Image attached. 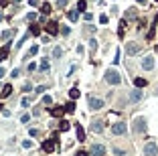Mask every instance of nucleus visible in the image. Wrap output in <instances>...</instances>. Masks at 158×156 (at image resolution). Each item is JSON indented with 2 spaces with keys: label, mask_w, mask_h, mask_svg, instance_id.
I'll return each mask as SVG.
<instances>
[{
  "label": "nucleus",
  "mask_w": 158,
  "mask_h": 156,
  "mask_svg": "<svg viewBox=\"0 0 158 156\" xmlns=\"http://www.w3.org/2000/svg\"><path fill=\"white\" fill-rule=\"evenodd\" d=\"M105 81L111 83V85H118V83L122 81V77H120V73H118V71H114V69H108V71H105Z\"/></svg>",
  "instance_id": "obj_1"
},
{
  "label": "nucleus",
  "mask_w": 158,
  "mask_h": 156,
  "mask_svg": "<svg viewBox=\"0 0 158 156\" xmlns=\"http://www.w3.org/2000/svg\"><path fill=\"white\" fill-rule=\"evenodd\" d=\"M144 156H158V146L156 142H148L144 146Z\"/></svg>",
  "instance_id": "obj_2"
},
{
  "label": "nucleus",
  "mask_w": 158,
  "mask_h": 156,
  "mask_svg": "<svg viewBox=\"0 0 158 156\" xmlns=\"http://www.w3.org/2000/svg\"><path fill=\"white\" fill-rule=\"evenodd\" d=\"M126 130H128V126H126L124 122H118V124H114V126H111V134L122 136V134H126Z\"/></svg>",
  "instance_id": "obj_3"
},
{
  "label": "nucleus",
  "mask_w": 158,
  "mask_h": 156,
  "mask_svg": "<svg viewBox=\"0 0 158 156\" xmlns=\"http://www.w3.org/2000/svg\"><path fill=\"white\" fill-rule=\"evenodd\" d=\"M132 128H134V132H136V134H142V132L146 130V122L142 120V118H136V122H134V126H132Z\"/></svg>",
  "instance_id": "obj_4"
},
{
  "label": "nucleus",
  "mask_w": 158,
  "mask_h": 156,
  "mask_svg": "<svg viewBox=\"0 0 158 156\" xmlns=\"http://www.w3.org/2000/svg\"><path fill=\"white\" fill-rule=\"evenodd\" d=\"M89 108L93 109V112L102 109L103 108V99H99V97H89Z\"/></svg>",
  "instance_id": "obj_5"
},
{
  "label": "nucleus",
  "mask_w": 158,
  "mask_h": 156,
  "mask_svg": "<svg viewBox=\"0 0 158 156\" xmlns=\"http://www.w3.org/2000/svg\"><path fill=\"white\" fill-rule=\"evenodd\" d=\"M142 97H144V91H140V89H138V87L134 89V91H130V102H132V103L140 102Z\"/></svg>",
  "instance_id": "obj_6"
},
{
  "label": "nucleus",
  "mask_w": 158,
  "mask_h": 156,
  "mask_svg": "<svg viewBox=\"0 0 158 156\" xmlns=\"http://www.w3.org/2000/svg\"><path fill=\"white\" fill-rule=\"evenodd\" d=\"M140 49H142V45H138V43H128L126 53L128 55H136V53H140Z\"/></svg>",
  "instance_id": "obj_7"
},
{
  "label": "nucleus",
  "mask_w": 158,
  "mask_h": 156,
  "mask_svg": "<svg viewBox=\"0 0 158 156\" xmlns=\"http://www.w3.org/2000/svg\"><path fill=\"white\" fill-rule=\"evenodd\" d=\"M91 154L93 156H105V146H102V144H93Z\"/></svg>",
  "instance_id": "obj_8"
},
{
  "label": "nucleus",
  "mask_w": 158,
  "mask_h": 156,
  "mask_svg": "<svg viewBox=\"0 0 158 156\" xmlns=\"http://www.w3.org/2000/svg\"><path fill=\"white\" fill-rule=\"evenodd\" d=\"M142 67H144L146 71H150V69H154V57H146L144 61H142Z\"/></svg>",
  "instance_id": "obj_9"
},
{
  "label": "nucleus",
  "mask_w": 158,
  "mask_h": 156,
  "mask_svg": "<svg viewBox=\"0 0 158 156\" xmlns=\"http://www.w3.org/2000/svg\"><path fill=\"white\" fill-rule=\"evenodd\" d=\"M47 31H49V34H57V33H59V24H57L55 21L47 22Z\"/></svg>",
  "instance_id": "obj_10"
},
{
  "label": "nucleus",
  "mask_w": 158,
  "mask_h": 156,
  "mask_svg": "<svg viewBox=\"0 0 158 156\" xmlns=\"http://www.w3.org/2000/svg\"><path fill=\"white\" fill-rule=\"evenodd\" d=\"M43 150H45V152H53V150H55V140L51 138L47 142H43Z\"/></svg>",
  "instance_id": "obj_11"
},
{
  "label": "nucleus",
  "mask_w": 158,
  "mask_h": 156,
  "mask_svg": "<svg viewBox=\"0 0 158 156\" xmlns=\"http://www.w3.org/2000/svg\"><path fill=\"white\" fill-rule=\"evenodd\" d=\"M77 140H79V142H85V130L81 128V126H79V124H77Z\"/></svg>",
  "instance_id": "obj_12"
},
{
  "label": "nucleus",
  "mask_w": 158,
  "mask_h": 156,
  "mask_svg": "<svg viewBox=\"0 0 158 156\" xmlns=\"http://www.w3.org/2000/svg\"><path fill=\"white\" fill-rule=\"evenodd\" d=\"M63 108H65V114H73V112H75V103H73V99H71V102H67Z\"/></svg>",
  "instance_id": "obj_13"
},
{
  "label": "nucleus",
  "mask_w": 158,
  "mask_h": 156,
  "mask_svg": "<svg viewBox=\"0 0 158 156\" xmlns=\"http://www.w3.org/2000/svg\"><path fill=\"white\" fill-rule=\"evenodd\" d=\"M8 49H10V45H8V43H6L2 49H0V61H4V59L8 57Z\"/></svg>",
  "instance_id": "obj_14"
},
{
  "label": "nucleus",
  "mask_w": 158,
  "mask_h": 156,
  "mask_svg": "<svg viewBox=\"0 0 158 156\" xmlns=\"http://www.w3.org/2000/svg\"><path fill=\"white\" fill-rule=\"evenodd\" d=\"M134 85H136L138 89L146 87V79H144V77H136V79H134Z\"/></svg>",
  "instance_id": "obj_15"
},
{
  "label": "nucleus",
  "mask_w": 158,
  "mask_h": 156,
  "mask_svg": "<svg viewBox=\"0 0 158 156\" xmlns=\"http://www.w3.org/2000/svg\"><path fill=\"white\" fill-rule=\"evenodd\" d=\"M51 114L55 115V118H61L65 114V108H51Z\"/></svg>",
  "instance_id": "obj_16"
},
{
  "label": "nucleus",
  "mask_w": 158,
  "mask_h": 156,
  "mask_svg": "<svg viewBox=\"0 0 158 156\" xmlns=\"http://www.w3.org/2000/svg\"><path fill=\"white\" fill-rule=\"evenodd\" d=\"M91 130H93L95 134H99V132L103 130V122H93V124H91Z\"/></svg>",
  "instance_id": "obj_17"
},
{
  "label": "nucleus",
  "mask_w": 158,
  "mask_h": 156,
  "mask_svg": "<svg viewBox=\"0 0 158 156\" xmlns=\"http://www.w3.org/2000/svg\"><path fill=\"white\" fill-rule=\"evenodd\" d=\"M10 93H12V85H4V87H2V91H0V95H2V97H8Z\"/></svg>",
  "instance_id": "obj_18"
},
{
  "label": "nucleus",
  "mask_w": 158,
  "mask_h": 156,
  "mask_svg": "<svg viewBox=\"0 0 158 156\" xmlns=\"http://www.w3.org/2000/svg\"><path fill=\"white\" fill-rule=\"evenodd\" d=\"M67 16H69V21H71V22H75L77 18H79V12H77V10H69Z\"/></svg>",
  "instance_id": "obj_19"
},
{
  "label": "nucleus",
  "mask_w": 158,
  "mask_h": 156,
  "mask_svg": "<svg viewBox=\"0 0 158 156\" xmlns=\"http://www.w3.org/2000/svg\"><path fill=\"white\" fill-rule=\"evenodd\" d=\"M156 22H158V16L154 18V24H152V28L148 31V34H146V39H148V41H152V39H154V27H156Z\"/></svg>",
  "instance_id": "obj_20"
},
{
  "label": "nucleus",
  "mask_w": 158,
  "mask_h": 156,
  "mask_svg": "<svg viewBox=\"0 0 158 156\" xmlns=\"http://www.w3.org/2000/svg\"><path fill=\"white\" fill-rule=\"evenodd\" d=\"M41 12L45 14V16L51 12V4H49V2H43V4H41Z\"/></svg>",
  "instance_id": "obj_21"
},
{
  "label": "nucleus",
  "mask_w": 158,
  "mask_h": 156,
  "mask_svg": "<svg viewBox=\"0 0 158 156\" xmlns=\"http://www.w3.org/2000/svg\"><path fill=\"white\" fill-rule=\"evenodd\" d=\"M37 53H39V47H37V45H33V47H31V51L27 53V59H31V57H34Z\"/></svg>",
  "instance_id": "obj_22"
},
{
  "label": "nucleus",
  "mask_w": 158,
  "mask_h": 156,
  "mask_svg": "<svg viewBox=\"0 0 158 156\" xmlns=\"http://www.w3.org/2000/svg\"><path fill=\"white\" fill-rule=\"evenodd\" d=\"M69 128H71V126H69V122H67V120H61V122H59V130H63V132H67Z\"/></svg>",
  "instance_id": "obj_23"
},
{
  "label": "nucleus",
  "mask_w": 158,
  "mask_h": 156,
  "mask_svg": "<svg viewBox=\"0 0 158 156\" xmlns=\"http://www.w3.org/2000/svg\"><path fill=\"white\" fill-rule=\"evenodd\" d=\"M69 97H71V99H77V97H79V89L73 87L71 91H69Z\"/></svg>",
  "instance_id": "obj_24"
},
{
  "label": "nucleus",
  "mask_w": 158,
  "mask_h": 156,
  "mask_svg": "<svg viewBox=\"0 0 158 156\" xmlns=\"http://www.w3.org/2000/svg\"><path fill=\"white\" fill-rule=\"evenodd\" d=\"M31 34H34V37L41 34V27H39V24H33V27H31Z\"/></svg>",
  "instance_id": "obj_25"
},
{
  "label": "nucleus",
  "mask_w": 158,
  "mask_h": 156,
  "mask_svg": "<svg viewBox=\"0 0 158 156\" xmlns=\"http://www.w3.org/2000/svg\"><path fill=\"white\" fill-rule=\"evenodd\" d=\"M61 55H63V49H61V47H55V49H53V57H55V59H59Z\"/></svg>",
  "instance_id": "obj_26"
},
{
  "label": "nucleus",
  "mask_w": 158,
  "mask_h": 156,
  "mask_svg": "<svg viewBox=\"0 0 158 156\" xmlns=\"http://www.w3.org/2000/svg\"><path fill=\"white\" fill-rule=\"evenodd\" d=\"M12 34H14V31H4V33H2V41H8Z\"/></svg>",
  "instance_id": "obj_27"
},
{
  "label": "nucleus",
  "mask_w": 158,
  "mask_h": 156,
  "mask_svg": "<svg viewBox=\"0 0 158 156\" xmlns=\"http://www.w3.org/2000/svg\"><path fill=\"white\" fill-rule=\"evenodd\" d=\"M85 6H87V2H85V0H79V2H77V10H79V12L85 10Z\"/></svg>",
  "instance_id": "obj_28"
},
{
  "label": "nucleus",
  "mask_w": 158,
  "mask_h": 156,
  "mask_svg": "<svg viewBox=\"0 0 158 156\" xmlns=\"http://www.w3.org/2000/svg\"><path fill=\"white\" fill-rule=\"evenodd\" d=\"M43 103H45V106H51V103H53V97H51V95H45V97H43Z\"/></svg>",
  "instance_id": "obj_29"
},
{
  "label": "nucleus",
  "mask_w": 158,
  "mask_h": 156,
  "mask_svg": "<svg viewBox=\"0 0 158 156\" xmlns=\"http://www.w3.org/2000/svg\"><path fill=\"white\" fill-rule=\"evenodd\" d=\"M22 108H28V106H31V97H22Z\"/></svg>",
  "instance_id": "obj_30"
},
{
  "label": "nucleus",
  "mask_w": 158,
  "mask_h": 156,
  "mask_svg": "<svg viewBox=\"0 0 158 156\" xmlns=\"http://www.w3.org/2000/svg\"><path fill=\"white\" fill-rule=\"evenodd\" d=\"M67 6V0H57V8H65Z\"/></svg>",
  "instance_id": "obj_31"
},
{
  "label": "nucleus",
  "mask_w": 158,
  "mask_h": 156,
  "mask_svg": "<svg viewBox=\"0 0 158 156\" xmlns=\"http://www.w3.org/2000/svg\"><path fill=\"white\" fill-rule=\"evenodd\" d=\"M89 47H91V51H95V49H97V41H95V39H91V41H89Z\"/></svg>",
  "instance_id": "obj_32"
},
{
  "label": "nucleus",
  "mask_w": 158,
  "mask_h": 156,
  "mask_svg": "<svg viewBox=\"0 0 158 156\" xmlns=\"http://www.w3.org/2000/svg\"><path fill=\"white\" fill-rule=\"evenodd\" d=\"M39 67H41V71H49V63H47V61H43Z\"/></svg>",
  "instance_id": "obj_33"
},
{
  "label": "nucleus",
  "mask_w": 158,
  "mask_h": 156,
  "mask_svg": "<svg viewBox=\"0 0 158 156\" xmlns=\"http://www.w3.org/2000/svg\"><path fill=\"white\" fill-rule=\"evenodd\" d=\"M128 18H136V8H130V12H128Z\"/></svg>",
  "instance_id": "obj_34"
},
{
  "label": "nucleus",
  "mask_w": 158,
  "mask_h": 156,
  "mask_svg": "<svg viewBox=\"0 0 158 156\" xmlns=\"http://www.w3.org/2000/svg\"><path fill=\"white\" fill-rule=\"evenodd\" d=\"M108 21H110V18H108V14H102V16H99V22H102V24H105Z\"/></svg>",
  "instance_id": "obj_35"
},
{
  "label": "nucleus",
  "mask_w": 158,
  "mask_h": 156,
  "mask_svg": "<svg viewBox=\"0 0 158 156\" xmlns=\"http://www.w3.org/2000/svg\"><path fill=\"white\" fill-rule=\"evenodd\" d=\"M31 146H33V140H24L22 142V148H31Z\"/></svg>",
  "instance_id": "obj_36"
},
{
  "label": "nucleus",
  "mask_w": 158,
  "mask_h": 156,
  "mask_svg": "<svg viewBox=\"0 0 158 156\" xmlns=\"http://www.w3.org/2000/svg\"><path fill=\"white\" fill-rule=\"evenodd\" d=\"M27 69H28V73H31V71H34V69H37V65H34V63H28Z\"/></svg>",
  "instance_id": "obj_37"
},
{
  "label": "nucleus",
  "mask_w": 158,
  "mask_h": 156,
  "mask_svg": "<svg viewBox=\"0 0 158 156\" xmlns=\"http://www.w3.org/2000/svg\"><path fill=\"white\" fill-rule=\"evenodd\" d=\"M28 4H31V6H41V4H39V0H28Z\"/></svg>",
  "instance_id": "obj_38"
},
{
  "label": "nucleus",
  "mask_w": 158,
  "mask_h": 156,
  "mask_svg": "<svg viewBox=\"0 0 158 156\" xmlns=\"http://www.w3.org/2000/svg\"><path fill=\"white\" fill-rule=\"evenodd\" d=\"M22 91H31V83H24L22 85Z\"/></svg>",
  "instance_id": "obj_39"
},
{
  "label": "nucleus",
  "mask_w": 158,
  "mask_h": 156,
  "mask_svg": "<svg viewBox=\"0 0 158 156\" xmlns=\"http://www.w3.org/2000/svg\"><path fill=\"white\" fill-rule=\"evenodd\" d=\"M45 89H47V87H45V85H39V87H37V93H43Z\"/></svg>",
  "instance_id": "obj_40"
},
{
  "label": "nucleus",
  "mask_w": 158,
  "mask_h": 156,
  "mask_svg": "<svg viewBox=\"0 0 158 156\" xmlns=\"http://www.w3.org/2000/svg\"><path fill=\"white\" fill-rule=\"evenodd\" d=\"M8 2L10 0H0V6H8Z\"/></svg>",
  "instance_id": "obj_41"
},
{
  "label": "nucleus",
  "mask_w": 158,
  "mask_h": 156,
  "mask_svg": "<svg viewBox=\"0 0 158 156\" xmlns=\"http://www.w3.org/2000/svg\"><path fill=\"white\" fill-rule=\"evenodd\" d=\"M75 156H89V154H87V152H83V150H81V152H77Z\"/></svg>",
  "instance_id": "obj_42"
},
{
  "label": "nucleus",
  "mask_w": 158,
  "mask_h": 156,
  "mask_svg": "<svg viewBox=\"0 0 158 156\" xmlns=\"http://www.w3.org/2000/svg\"><path fill=\"white\" fill-rule=\"evenodd\" d=\"M4 73H6V71H4V69L0 67V77H4Z\"/></svg>",
  "instance_id": "obj_43"
},
{
  "label": "nucleus",
  "mask_w": 158,
  "mask_h": 156,
  "mask_svg": "<svg viewBox=\"0 0 158 156\" xmlns=\"http://www.w3.org/2000/svg\"><path fill=\"white\" fill-rule=\"evenodd\" d=\"M138 2H140V4H146V0H138Z\"/></svg>",
  "instance_id": "obj_44"
},
{
  "label": "nucleus",
  "mask_w": 158,
  "mask_h": 156,
  "mask_svg": "<svg viewBox=\"0 0 158 156\" xmlns=\"http://www.w3.org/2000/svg\"><path fill=\"white\" fill-rule=\"evenodd\" d=\"M2 18H4V14H2V12H0V21H2Z\"/></svg>",
  "instance_id": "obj_45"
},
{
  "label": "nucleus",
  "mask_w": 158,
  "mask_h": 156,
  "mask_svg": "<svg viewBox=\"0 0 158 156\" xmlns=\"http://www.w3.org/2000/svg\"><path fill=\"white\" fill-rule=\"evenodd\" d=\"M156 53H158V45H156Z\"/></svg>",
  "instance_id": "obj_46"
},
{
  "label": "nucleus",
  "mask_w": 158,
  "mask_h": 156,
  "mask_svg": "<svg viewBox=\"0 0 158 156\" xmlns=\"http://www.w3.org/2000/svg\"><path fill=\"white\" fill-rule=\"evenodd\" d=\"M156 2H158V0H156Z\"/></svg>",
  "instance_id": "obj_47"
}]
</instances>
